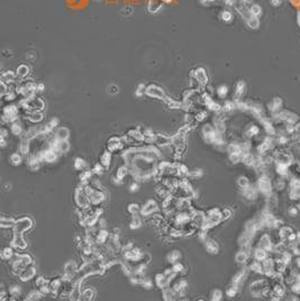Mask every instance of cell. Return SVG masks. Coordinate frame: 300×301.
I'll list each match as a JSON object with an SVG mask.
<instances>
[{
	"label": "cell",
	"mask_w": 300,
	"mask_h": 301,
	"mask_svg": "<svg viewBox=\"0 0 300 301\" xmlns=\"http://www.w3.org/2000/svg\"><path fill=\"white\" fill-rule=\"evenodd\" d=\"M69 136V132H67V128H61L57 130L56 133V138L57 140H65Z\"/></svg>",
	"instance_id": "cell-6"
},
{
	"label": "cell",
	"mask_w": 300,
	"mask_h": 301,
	"mask_svg": "<svg viewBox=\"0 0 300 301\" xmlns=\"http://www.w3.org/2000/svg\"><path fill=\"white\" fill-rule=\"evenodd\" d=\"M35 272H34V269H29V267H26V269H24L22 272H20V277H22V280H24V281H26V280H29L32 279L33 277H34Z\"/></svg>",
	"instance_id": "cell-3"
},
{
	"label": "cell",
	"mask_w": 300,
	"mask_h": 301,
	"mask_svg": "<svg viewBox=\"0 0 300 301\" xmlns=\"http://www.w3.org/2000/svg\"><path fill=\"white\" fill-rule=\"evenodd\" d=\"M259 189H260L261 191H263L264 193H270L271 191H272V183H271V181L269 180V179H266V177H262V179H260V181H259Z\"/></svg>",
	"instance_id": "cell-1"
},
{
	"label": "cell",
	"mask_w": 300,
	"mask_h": 301,
	"mask_svg": "<svg viewBox=\"0 0 300 301\" xmlns=\"http://www.w3.org/2000/svg\"><path fill=\"white\" fill-rule=\"evenodd\" d=\"M20 161H22V159H20V156H19L18 154H13V155L11 156V162H13V164H19Z\"/></svg>",
	"instance_id": "cell-13"
},
{
	"label": "cell",
	"mask_w": 300,
	"mask_h": 301,
	"mask_svg": "<svg viewBox=\"0 0 300 301\" xmlns=\"http://www.w3.org/2000/svg\"><path fill=\"white\" fill-rule=\"evenodd\" d=\"M109 162H110V154L108 153V152H106V153L101 156V165H108Z\"/></svg>",
	"instance_id": "cell-10"
},
{
	"label": "cell",
	"mask_w": 300,
	"mask_h": 301,
	"mask_svg": "<svg viewBox=\"0 0 300 301\" xmlns=\"http://www.w3.org/2000/svg\"><path fill=\"white\" fill-rule=\"evenodd\" d=\"M296 263H297L298 267H300V258H297V260H296Z\"/></svg>",
	"instance_id": "cell-19"
},
{
	"label": "cell",
	"mask_w": 300,
	"mask_h": 301,
	"mask_svg": "<svg viewBox=\"0 0 300 301\" xmlns=\"http://www.w3.org/2000/svg\"><path fill=\"white\" fill-rule=\"evenodd\" d=\"M289 214L292 216V217H295V216H297V214H298V209L297 208H291V209H289Z\"/></svg>",
	"instance_id": "cell-16"
},
{
	"label": "cell",
	"mask_w": 300,
	"mask_h": 301,
	"mask_svg": "<svg viewBox=\"0 0 300 301\" xmlns=\"http://www.w3.org/2000/svg\"><path fill=\"white\" fill-rule=\"evenodd\" d=\"M131 228H137V227H139V225H141V219L135 215V217L133 218V221L131 223Z\"/></svg>",
	"instance_id": "cell-11"
},
{
	"label": "cell",
	"mask_w": 300,
	"mask_h": 301,
	"mask_svg": "<svg viewBox=\"0 0 300 301\" xmlns=\"http://www.w3.org/2000/svg\"><path fill=\"white\" fill-rule=\"evenodd\" d=\"M91 296H92V292L90 290H87L86 292L82 294V297H86V299H90L91 298Z\"/></svg>",
	"instance_id": "cell-17"
},
{
	"label": "cell",
	"mask_w": 300,
	"mask_h": 301,
	"mask_svg": "<svg viewBox=\"0 0 300 301\" xmlns=\"http://www.w3.org/2000/svg\"><path fill=\"white\" fill-rule=\"evenodd\" d=\"M238 184H239V187H242L243 189H245V188H247L249 187V180H247V177H241L238 179Z\"/></svg>",
	"instance_id": "cell-9"
},
{
	"label": "cell",
	"mask_w": 300,
	"mask_h": 301,
	"mask_svg": "<svg viewBox=\"0 0 300 301\" xmlns=\"http://www.w3.org/2000/svg\"><path fill=\"white\" fill-rule=\"evenodd\" d=\"M30 225H32V223H30V220L28 219V218H23V219H20V220H18L16 223V233H18V234H20L23 230H25V229H27L28 227H30Z\"/></svg>",
	"instance_id": "cell-2"
},
{
	"label": "cell",
	"mask_w": 300,
	"mask_h": 301,
	"mask_svg": "<svg viewBox=\"0 0 300 301\" xmlns=\"http://www.w3.org/2000/svg\"><path fill=\"white\" fill-rule=\"evenodd\" d=\"M260 247L263 248V250L268 251V252L272 250V243H271L269 236H263L262 237V239H261V243H260Z\"/></svg>",
	"instance_id": "cell-4"
},
{
	"label": "cell",
	"mask_w": 300,
	"mask_h": 301,
	"mask_svg": "<svg viewBox=\"0 0 300 301\" xmlns=\"http://www.w3.org/2000/svg\"><path fill=\"white\" fill-rule=\"evenodd\" d=\"M83 166H84V162H83V160L78 159L77 161H75V167H77V169L82 170Z\"/></svg>",
	"instance_id": "cell-14"
},
{
	"label": "cell",
	"mask_w": 300,
	"mask_h": 301,
	"mask_svg": "<svg viewBox=\"0 0 300 301\" xmlns=\"http://www.w3.org/2000/svg\"><path fill=\"white\" fill-rule=\"evenodd\" d=\"M22 70L23 71H28V69H27V67H25V66H22ZM19 74L24 75V74H26V72H19Z\"/></svg>",
	"instance_id": "cell-18"
},
{
	"label": "cell",
	"mask_w": 300,
	"mask_h": 301,
	"mask_svg": "<svg viewBox=\"0 0 300 301\" xmlns=\"http://www.w3.org/2000/svg\"><path fill=\"white\" fill-rule=\"evenodd\" d=\"M1 255H3V258H10L11 255H13V251L10 248H5L3 251V253H1Z\"/></svg>",
	"instance_id": "cell-12"
},
{
	"label": "cell",
	"mask_w": 300,
	"mask_h": 301,
	"mask_svg": "<svg viewBox=\"0 0 300 301\" xmlns=\"http://www.w3.org/2000/svg\"><path fill=\"white\" fill-rule=\"evenodd\" d=\"M220 297H222V292H220V291H218V290L215 291L214 294H212V299H214V300H215V299H220Z\"/></svg>",
	"instance_id": "cell-15"
},
{
	"label": "cell",
	"mask_w": 300,
	"mask_h": 301,
	"mask_svg": "<svg viewBox=\"0 0 300 301\" xmlns=\"http://www.w3.org/2000/svg\"><path fill=\"white\" fill-rule=\"evenodd\" d=\"M206 246H207V248H208L209 252L215 253L216 251H217V245H216V243L215 242H212V240H208V242H206Z\"/></svg>",
	"instance_id": "cell-8"
},
{
	"label": "cell",
	"mask_w": 300,
	"mask_h": 301,
	"mask_svg": "<svg viewBox=\"0 0 300 301\" xmlns=\"http://www.w3.org/2000/svg\"><path fill=\"white\" fill-rule=\"evenodd\" d=\"M155 209H156V203H155V202L148 201L147 203H146L144 207H143L142 213L145 214V215H150V214H152Z\"/></svg>",
	"instance_id": "cell-5"
},
{
	"label": "cell",
	"mask_w": 300,
	"mask_h": 301,
	"mask_svg": "<svg viewBox=\"0 0 300 301\" xmlns=\"http://www.w3.org/2000/svg\"><path fill=\"white\" fill-rule=\"evenodd\" d=\"M247 257H249V253L242 251V252H239L238 254L236 255V261L238 262V263H244V262L247 261Z\"/></svg>",
	"instance_id": "cell-7"
}]
</instances>
